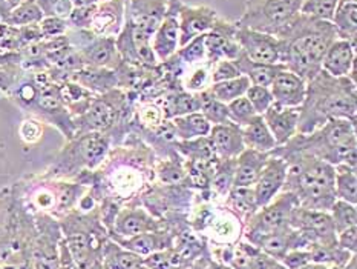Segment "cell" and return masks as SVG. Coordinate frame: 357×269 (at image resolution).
<instances>
[{
	"label": "cell",
	"mask_w": 357,
	"mask_h": 269,
	"mask_svg": "<svg viewBox=\"0 0 357 269\" xmlns=\"http://www.w3.org/2000/svg\"><path fill=\"white\" fill-rule=\"evenodd\" d=\"M59 225L75 263L82 269H100L109 234L100 219L98 206L88 212L79 210L68 212L59 220Z\"/></svg>",
	"instance_id": "5"
},
{
	"label": "cell",
	"mask_w": 357,
	"mask_h": 269,
	"mask_svg": "<svg viewBox=\"0 0 357 269\" xmlns=\"http://www.w3.org/2000/svg\"><path fill=\"white\" fill-rule=\"evenodd\" d=\"M281 263L287 269H301L305 265L312 263V254L308 249H293L285 254V257L281 260Z\"/></svg>",
	"instance_id": "50"
},
{
	"label": "cell",
	"mask_w": 357,
	"mask_h": 269,
	"mask_svg": "<svg viewBox=\"0 0 357 269\" xmlns=\"http://www.w3.org/2000/svg\"><path fill=\"white\" fill-rule=\"evenodd\" d=\"M245 242L256 246L259 251L267 254L271 259L281 261L287 252L293 249H307L308 242L302 237L296 229H287L282 233L266 234V235H255L244 238Z\"/></svg>",
	"instance_id": "17"
},
{
	"label": "cell",
	"mask_w": 357,
	"mask_h": 269,
	"mask_svg": "<svg viewBox=\"0 0 357 269\" xmlns=\"http://www.w3.org/2000/svg\"><path fill=\"white\" fill-rule=\"evenodd\" d=\"M56 165L52 166L54 179L79 177L82 173L96 171L103 163L112 148L111 138L102 133H84L68 140Z\"/></svg>",
	"instance_id": "6"
},
{
	"label": "cell",
	"mask_w": 357,
	"mask_h": 269,
	"mask_svg": "<svg viewBox=\"0 0 357 269\" xmlns=\"http://www.w3.org/2000/svg\"><path fill=\"white\" fill-rule=\"evenodd\" d=\"M235 22L222 19L212 31L206 33V60L207 65L213 66L220 60H235L241 48L236 42Z\"/></svg>",
	"instance_id": "13"
},
{
	"label": "cell",
	"mask_w": 357,
	"mask_h": 269,
	"mask_svg": "<svg viewBox=\"0 0 357 269\" xmlns=\"http://www.w3.org/2000/svg\"><path fill=\"white\" fill-rule=\"evenodd\" d=\"M11 205H13V194L0 198V231H2V228L6 225L8 217H10Z\"/></svg>",
	"instance_id": "53"
},
{
	"label": "cell",
	"mask_w": 357,
	"mask_h": 269,
	"mask_svg": "<svg viewBox=\"0 0 357 269\" xmlns=\"http://www.w3.org/2000/svg\"><path fill=\"white\" fill-rule=\"evenodd\" d=\"M36 3L43 13V17L68 19L74 8L71 0H36Z\"/></svg>",
	"instance_id": "45"
},
{
	"label": "cell",
	"mask_w": 357,
	"mask_h": 269,
	"mask_svg": "<svg viewBox=\"0 0 357 269\" xmlns=\"http://www.w3.org/2000/svg\"><path fill=\"white\" fill-rule=\"evenodd\" d=\"M68 80L82 85L83 88L94 92V94H105L114 88H119V79L114 69L83 66L79 71L69 74Z\"/></svg>",
	"instance_id": "23"
},
{
	"label": "cell",
	"mask_w": 357,
	"mask_h": 269,
	"mask_svg": "<svg viewBox=\"0 0 357 269\" xmlns=\"http://www.w3.org/2000/svg\"><path fill=\"white\" fill-rule=\"evenodd\" d=\"M109 238L115 243H119L121 248L134 252L137 256L144 259L157 251L172 248L175 245L176 233L170 228H165V229L155 231V233H146V234H138L132 237L109 235Z\"/></svg>",
	"instance_id": "18"
},
{
	"label": "cell",
	"mask_w": 357,
	"mask_h": 269,
	"mask_svg": "<svg viewBox=\"0 0 357 269\" xmlns=\"http://www.w3.org/2000/svg\"><path fill=\"white\" fill-rule=\"evenodd\" d=\"M208 138L213 145L216 157L221 160L236 159L245 150L241 128L231 122L212 125Z\"/></svg>",
	"instance_id": "22"
},
{
	"label": "cell",
	"mask_w": 357,
	"mask_h": 269,
	"mask_svg": "<svg viewBox=\"0 0 357 269\" xmlns=\"http://www.w3.org/2000/svg\"><path fill=\"white\" fill-rule=\"evenodd\" d=\"M178 23H180V48L197 36L212 31L221 15L207 5H185L183 0H175Z\"/></svg>",
	"instance_id": "10"
},
{
	"label": "cell",
	"mask_w": 357,
	"mask_h": 269,
	"mask_svg": "<svg viewBox=\"0 0 357 269\" xmlns=\"http://www.w3.org/2000/svg\"><path fill=\"white\" fill-rule=\"evenodd\" d=\"M270 154L282 159L291 154H307L333 166L357 168V120H330L310 134L298 133Z\"/></svg>",
	"instance_id": "3"
},
{
	"label": "cell",
	"mask_w": 357,
	"mask_h": 269,
	"mask_svg": "<svg viewBox=\"0 0 357 269\" xmlns=\"http://www.w3.org/2000/svg\"><path fill=\"white\" fill-rule=\"evenodd\" d=\"M290 225L312 245H337V235L330 212L305 210L296 206L291 212Z\"/></svg>",
	"instance_id": "9"
},
{
	"label": "cell",
	"mask_w": 357,
	"mask_h": 269,
	"mask_svg": "<svg viewBox=\"0 0 357 269\" xmlns=\"http://www.w3.org/2000/svg\"><path fill=\"white\" fill-rule=\"evenodd\" d=\"M212 66L203 64L189 68L183 77V89L188 92H203L212 85Z\"/></svg>",
	"instance_id": "40"
},
{
	"label": "cell",
	"mask_w": 357,
	"mask_h": 269,
	"mask_svg": "<svg viewBox=\"0 0 357 269\" xmlns=\"http://www.w3.org/2000/svg\"><path fill=\"white\" fill-rule=\"evenodd\" d=\"M100 0H71V3L74 8L77 6H91V5H97Z\"/></svg>",
	"instance_id": "56"
},
{
	"label": "cell",
	"mask_w": 357,
	"mask_h": 269,
	"mask_svg": "<svg viewBox=\"0 0 357 269\" xmlns=\"http://www.w3.org/2000/svg\"><path fill=\"white\" fill-rule=\"evenodd\" d=\"M245 97L248 102L253 106L256 114L262 115L268 108L273 105V96H271L268 87H258V85H250V88L247 89Z\"/></svg>",
	"instance_id": "43"
},
{
	"label": "cell",
	"mask_w": 357,
	"mask_h": 269,
	"mask_svg": "<svg viewBox=\"0 0 357 269\" xmlns=\"http://www.w3.org/2000/svg\"><path fill=\"white\" fill-rule=\"evenodd\" d=\"M262 119L273 136L276 146L285 145L291 137L298 134L299 108H289L273 102V105L262 114Z\"/></svg>",
	"instance_id": "20"
},
{
	"label": "cell",
	"mask_w": 357,
	"mask_h": 269,
	"mask_svg": "<svg viewBox=\"0 0 357 269\" xmlns=\"http://www.w3.org/2000/svg\"><path fill=\"white\" fill-rule=\"evenodd\" d=\"M137 269H149V268H146L144 265H142V266H139V268H137Z\"/></svg>",
	"instance_id": "58"
},
{
	"label": "cell",
	"mask_w": 357,
	"mask_h": 269,
	"mask_svg": "<svg viewBox=\"0 0 357 269\" xmlns=\"http://www.w3.org/2000/svg\"><path fill=\"white\" fill-rule=\"evenodd\" d=\"M337 3H357V0H337Z\"/></svg>",
	"instance_id": "57"
},
{
	"label": "cell",
	"mask_w": 357,
	"mask_h": 269,
	"mask_svg": "<svg viewBox=\"0 0 357 269\" xmlns=\"http://www.w3.org/2000/svg\"><path fill=\"white\" fill-rule=\"evenodd\" d=\"M227 110H229L230 122L235 123V125H238L239 128L247 125V123L253 117H256V115H259L255 112L253 106L250 105V102H248V99L245 96L227 103Z\"/></svg>",
	"instance_id": "41"
},
{
	"label": "cell",
	"mask_w": 357,
	"mask_h": 269,
	"mask_svg": "<svg viewBox=\"0 0 357 269\" xmlns=\"http://www.w3.org/2000/svg\"><path fill=\"white\" fill-rule=\"evenodd\" d=\"M330 22L339 38L357 45V3H337Z\"/></svg>",
	"instance_id": "30"
},
{
	"label": "cell",
	"mask_w": 357,
	"mask_h": 269,
	"mask_svg": "<svg viewBox=\"0 0 357 269\" xmlns=\"http://www.w3.org/2000/svg\"><path fill=\"white\" fill-rule=\"evenodd\" d=\"M222 202H224V206H226L227 210L234 214L241 223H243V226L253 217V214L259 210L258 205H256L253 187H248V188L234 187L229 191L227 197L224 198Z\"/></svg>",
	"instance_id": "25"
},
{
	"label": "cell",
	"mask_w": 357,
	"mask_h": 269,
	"mask_svg": "<svg viewBox=\"0 0 357 269\" xmlns=\"http://www.w3.org/2000/svg\"><path fill=\"white\" fill-rule=\"evenodd\" d=\"M175 56L188 69L192 66L207 64V60H206V34L197 36L195 38H192L190 42L183 45L181 48H178Z\"/></svg>",
	"instance_id": "37"
},
{
	"label": "cell",
	"mask_w": 357,
	"mask_h": 269,
	"mask_svg": "<svg viewBox=\"0 0 357 269\" xmlns=\"http://www.w3.org/2000/svg\"><path fill=\"white\" fill-rule=\"evenodd\" d=\"M312 254V261L330 266L344 268L354 254L340 248L339 245H312L307 248Z\"/></svg>",
	"instance_id": "34"
},
{
	"label": "cell",
	"mask_w": 357,
	"mask_h": 269,
	"mask_svg": "<svg viewBox=\"0 0 357 269\" xmlns=\"http://www.w3.org/2000/svg\"><path fill=\"white\" fill-rule=\"evenodd\" d=\"M336 198L357 205V168L348 165L335 166Z\"/></svg>",
	"instance_id": "32"
},
{
	"label": "cell",
	"mask_w": 357,
	"mask_h": 269,
	"mask_svg": "<svg viewBox=\"0 0 357 269\" xmlns=\"http://www.w3.org/2000/svg\"><path fill=\"white\" fill-rule=\"evenodd\" d=\"M234 61L238 66L239 73L245 75L252 85H258V87H270L276 74L284 68L282 65H267L252 61L248 60L243 52H241Z\"/></svg>",
	"instance_id": "27"
},
{
	"label": "cell",
	"mask_w": 357,
	"mask_h": 269,
	"mask_svg": "<svg viewBox=\"0 0 357 269\" xmlns=\"http://www.w3.org/2000/svg\"><path fill=\"white\" fill-rule=\"evenodd\" d=\"M42 123V120H38L36 117H28L23 120L19 126V136L22 140L28 145H34L40 140L43 136Z\"/></svg>",
	"instance_id": "47"
},
{
	"label": "cell",
	"mask_w": 357,
	"mask_h": 269,
	"mask_svg": "<svg viewBox=\"0 0 357 269\" xmlns=\"http://www.w3.org/2000/svg\"><path fill=\"white\" fill-rule=\"evenodd\" d=\"M241 134H243L245 148L261 152H271L276 148L275 138L264 122L262 115H256L247 125L241 126Z\"/></svg>",
	"instance_id": "26"
},
{
	"label": "cell",
	"mask_w": 357,
	"mask_h": 269,
	"mask_svg": "<svg viewBox=\"0 0 357 269\" xmlns=\"http://www.w3.org/2000/svg\"><path fill=\"white\" fill-rule=\"evenodd\" d=\"M100 2H106V0H100Z\"/></svg>",
	"instance_id": "59"
},
{
	"label": "cell",
	"mask_w": 357,
	"mask_h": 269,
	"mask_svg": "<svg viewBox=\"0 0 357 269\" xmlns=\"http://www.w3.org/2000/svg\"><path fill=\"white\" fill-rule=\"evenodd\" d=\"M302 0H245L239 28L281 37L301 14Z\"/></svg>",
	"instance_id": "7"
},
{
	"label": "cell",
	"mask_w": 357,
	"mask_h": 269,
	"mask_svg": "<svg viewBox=\"0 0 357 269\" xmlns=\"http://www.w3.org/2000/svg\"><path fill=\"white\" fill-rule=\"evenodd\" d=\"M42 19L43 13L36 3V0H33V2H26L13 8V10L8 13L5 23L13 28H22L28 25H38Z\"/></svg>",
	"instance_id": "36"
},
{
	"label": "cell",
	"mask_w": 357,
	"mask_h": 269,
	"mask_svg": "<svg viewBox=\"0 0 357 269\" xmlns=\"http://www.w3.org/2000/svg\"><path fill=\"white\" fill-rule=\"evenodd\" d=\"M175 150L183 160H216L213 145L211 138L198 137L192 140H176Z\"/></svg>",
	"instance_id": "33"
},
{
	"label": "cell",
	"mask_w": 357,
	"mask_h": 269,
	"mask_svg": "<svg viewBox=\"0 0 357 269\" xmlns=\"http://www.w3.org/2000/svg\"><path fill=\"white\" fill-rule=\"evenodd\" d=\"M337 245L340 248L347 249L348 252L356 254L357 252V226L348 228L342 233L337 234Z\"/></svg>",
	"instance_id": "51"
},
{
	"label": "cell",
	"mask_w": 357,
	"mask_h": 269,
	"mask_svg": "<svg viewBox=\"0 0 357 269\" xmlns=\"http://www.w3.org/2000/svg\"><path fill=\"white\" fill-rule=\"evenodd\" d=\"M167 228L166 221L153 217V215L143 206H123L115 215L111 229L107 231L109 235L132 237L146 233H155V231Z\"/></svg>",
	"instance_id": "12"
},
{
	"label": "cell",
	"mask_w": 357,
	"mask_h": 269,
	"mask_svg": "<svg viewBox=\"0 0 357 269\" xmlns=\"http://www.w3.org/2000/svg\"><path fill=\"white\" fill-rule=\"evenodd\" d=\"M330 215L333 225H335L336 235L348 228L357 226V206L344 202V200H336L333 203Z\"/></svg>",
	"instance_id": "39"
},
{
	"label": "cell",
	"mask_w": 357,
	"mask_h": 269,
	"mask_svg": "<svg viewBox=\"0 0 357 269\" xmlns=\"http://www.w3.org/2000/svg\"><path fill=\"white\" fill-rule=\"evenodd\" d=\"M281 64L305 82L322 71V60L337 33L330 20L299 14L285 33L278 37Z\"/></svg>",
	"instance_id": "2"
},
{
	"label": "cell",
	"mask_w": 357,
	"mask_h": 269,
	"mask_svg": "<svg viewBox=\"0 0 357 269\" xmlns=\"http://www.w3.org/2000/svg\"><path fill=\"white\" fill-rule=\"evenodd\" d=\"M38 28H40L42 41H50V38L66 36L69 31L66 19L61 17H43L40 23H38Z\"/></svg>",
	"instance_id": "46"
},
{
	"label": "cell",
	"mask_w": 357,
	"mask_h": 269,
	"mask_svg": "<svg viewBox=\"0 0 357 269\" xmlns=\"http://www.w3.org/2000/svg\"><path fill=\"white\" fill-rule=\"evenodd\" d=\"M26 2H33V0H0V6H2L5 11L10 13L13 8L19 6L22 3H26Z\"/></svg>",
	"instance_id": "54"
},
{
	"label": "cell",
	"mask_w": 357,
	"mask_h": 269,
	"mask_svg": "<svg viewBox=\"0 0 357 269\" xmlns=\"http://www.w3.org/2000/svg\"><path fill=\"white\" fill-rule=\"evenodd\" d=\"M357 45L345 41V38H336L333 42L322 60V71L333 77H350L357 83L356 77V61H357Z\"/></svg>",
	"instance_id": "16"
},
{
	"label": "cell",
	"mask_w": 357,
	"mask_h": 269,
	"mask_svg": "<svg viewBox=\"0 0 357 269\" xmlns=\"http://www.w3.org/2000/svg\"><path fill=\"white\" fill-rule=\"evenodd\" d=\"M336 119L357 120V83L350 77L317 73L307 82L305 99L299 106L298 133L310 134Z\"/></svg>",
	"instance_id": "1"
},
{
	"label": "cell",
	"mask_w": 357,
	"mask_h": 269,
	"mask_svg": "<svg viewBox=\"0 0 357 269\" xmlns=\"http://www.w3.org/2000/svg\"><path fill=\"white\" fill-rule=\"evenodd\" d=\"M268 88L275 103L289 108H299L305 99L307 82L301 75L282 68Z\"/></svg>",
	"instance_id": "21"
},
{
	"label": "cell",
	"mask_w": 357,
	"mask_h": 269,
	"mask_svg": "<svg viewBox=\"0 0 357 269\" xmlns=\"http://www.w3.org/2000/svg\"><path fill=\"white\" fill-rule=\"evenodd\" d=\"M287 175V161L282 157L270 154L262 168L258 182L255 183V198L258 208L270 203L282 191Z\"/></svg>",
	"instance_id": "15"
},
{
	"label": "cell",
	"mask_w": 357,
	"mask_h": 269,
	"mask_svg": "<svg viewBox=\"0 0 357 269\" xmlns=\"http://www.w3.org/2000/svg\"><path fill=\"white\" fill-rule=\"evenodd\" d=\"M250 85H252L250 80H248L245 75H239L236 79H231V80L212 83L207 89L211 91V94L216 100H220V102L227 105L230 102H234V100L245 96V92L248 88H250Z\"/></svg>",
	"instance_id": "35"
},
{
	"label": "cell",
	"mask_w": 357,
	"mask_h": 269,
	"mask_svg": "<svg viewBox=\"0 0 357 269\" xmlns=\"http://www.w3.org/2000/svg\"><path fill=\"white\" fill-rule=\"evenodd\" d=\"M236 42L241 52L258 64L267 65H281V48H279V38L259 31L236 27Z\"/></svg>",
	"instance_id": "11"
},
{
	"label": "cell",
	"mask_w": 357,
	"mask_h": 269,
	"mask_svg": "<svg viewBox=\"0 0 357 269\" xmlns=\"http://www.w3.org/2000/svg\"><path fill=\"white\" fill-rule=\"evenodd\" d=\"M128 0H106L98 2L89 31L98 37H117L126 22Z\"/></svg>",
	"instance_id": "19"
},
{
	"label": "cell",
	"mask_w": 357,
	"mask_h": 269,
	"mask_svg": "<svg viewBox=\"0 0 357 269\" xmlns=\"http://www.w3.org/2000/svg\"><path fill=\"white\" fill-rule=\"evenodd\" d=\"M151 45L158 64L172 57L180 48V23H178L175 0H167L166 15L155 31Z\"/></svg>",
	"instance_id": "14"
},
{
	"label": "cell",
	"mask_w": 357,
	"mask_h": 269,
	"mask_svg": "<svg viewBox=\"0 0 357 269\" xmlns=\"http://www.w3.org/2000/svg\"><path fill=\"white\" fill-rule=\"evenodd\" d=\"M301 269H344V268H337V266H330V265H324V263H314V261H312V263L305 265L304 268Z\"/></svg>",
	"instance_id": "55"
},
{
	"label": "cell",
	"mask_w": 357,
	"mask_h": 269,
	"mask_svg": "<svg viewBox=\"0 0 357 269\" xmlns=\"http://www.w3.org/2000/svg\"><path fill=\"white\" fill-rule=\"evenodd\" d=\"M298 205V198L294 194L289 191H281L270 203L259 208L253 217L245 223L243 238L282 233L290 229L291 212Z\"/></svg>",
	"instance_id": "8"
},
{
	"label": "cell",
	"mask_w": 357,
	"mask_h": 269,
	"mask_svg": "<svg viewBox=\"0 0 357 269\" xmlns=\"http://www.w3.org/2000/svg\"><path fill=\"white\" fill-rule=\"evenodd\" d=\"M235 169L236 159H218L215 166V173L211 182L212 200H224L227 197L229 191L234 188L235 182Z\"/></svg>",
	"instance_id": "31"
},
{
	"label": "cell",
	"mask_w": 357,
	"mask_h": 269,
	"mask_svg": "<svg viewBox=\"0 0 357 269\" xmlns=\"http://www.w3.org/2000/svg\"><path fill=\"white\" fill-rule=\"evenodd\" d=\"M199 97H201L199 112L204 115L211 125H221V123L230 122L227 105L220 102V100H216L211 94V91L206 89L203 92H199Z\"/></svg>",
	"instance_id": "38"
},
{
	"label": "cell",
	"mask_w": 357,
	"mask_h": 269,
	"mask_svg": "<svg viewBox=\"0 0 357 269\" xmlns=\"http://www.w3.org/2000/svg\"><path fill=\"white\" fill-rule=\"evenodd\" d=\"M287 175L282 191H289L305 210L330 212L336 202L335 166L307 154L284 157Z\"/></svg>",
	"instance_id": "4"
},
{
	"label": "cell",
	"mask_w": 357,
	"mask_h": 269,
	"mask_svg": "<svg viewBox=\"0 0 357 269\" xmlns=\"http://www.w3.org/2000/svg\"><path fill=\"white\" fill-rule=\"evenodd\" d=\"M270 156V152H261L256 150L245 148L236 157V169H235V182L234 187L248 188L255 187L262 173V168Z\"/></svg>",
	"instance_id": "24"
},
{
	"label": "cell",
	"mask_w": 357,
	"mask_h": 269,
	"mask_svg": "<svg viewBox=\"0 0 357 269\" xmlns=\"http://www.w3.org/2000/svg\"><path fill=\"white\" fill-rule=\"evenodd\" d=\"M250 269H287L281 261L271 259L267 254L259 251L256 246L252 248L250 254Z\"/></svg>",
	"instance_id": "49"
},
{
	"label": "cell",
	"mask_w": 357,
	"mask_h": 269,
	"mask_svg": "<svg viewBox=\"0 0 357 269\" xmlns=\"http://www.w3.org/2000/svg\"><path fill=\"white\" fill-rule=\"evenodd\" d=\"M96 10H97V5L73 8L71 14H69L66 19L69 29H89L92 19H94Z\"/></svg>",
	"instance_id": "44"
},
{
	"label": "cell",
	"mask_w": 357,
	"mask_h": 269,
	"mask_svg": "<svg viewBox=\"0 0 357 269\" xmlns=\"http://www.w3.org/2000/svg\"><path fill=\"white\" fill-rule=\"evenodd\" d=\"M57 269H82L79 265L75 263L71 254H69L68 246L63 242V238H61V242H60V263H59Z\"/></svg>",
	"instance_id": "52"
},
{
	"label": "cell",
	"mask_w": 357,
	"mask_h": 269,
	"mask_svg": "<svg viewBox=\"0 0 357 269\" xmlns=\"http://www.w3.org/2000/svg\"><path fill=\"white\" fill-rule=\"evenodd\" d=\"M243 75L239 73L238 66L235 65L234 60H220L212 66L211 71V79L212 83H220V82H226L236 79V77Z\"/></svg>",
	"instance_id": "48"
},
{
	"label": "cell",
	"mask_w": 357,
	"mask_h": 269,
	"mask_svg": "<svg viewBox=\"0 0 357 269\" xmlns=\"http://www.w3.org/2000/svg\"><path fill=\"white\" fill-rule=\"evenodd\" d=\"M337 6V0H302L301 14L312 17L331 20L333 13Z\"/></svg>",
	"instance_id": "42"
},
{
	"label": "cell",
	"mask_w": 357,
	"mask_h": 269,
	"mask_svg": "<svg viewBox=\"0 0 357 269\" xmlns=\"http://www.w3.org/2000/svg\"><path fill=\"white\" fill-rule=\"evenodd\" d=\"M143 265V257L121 248L111 238H107L102 254L100 269H137Z\"/></svg>",
	"instance_id": "28"
},
{
	"label": "cell",
	"mask_w": 357,
	"mask_h": 269,
	"mask_svg": "<svg viewBox=\"0 0 357 269\" xmlns=\"http://www.w3.org/2000/svg\"><path fill=\"white\" fill-rule=\"evenodd\" d=\"M172 125L178 140H192V138L207 137L212 129L211 123L199 111L174 117Z\"/></svg>",
	"instance_id": "29"
}]
</instances>
